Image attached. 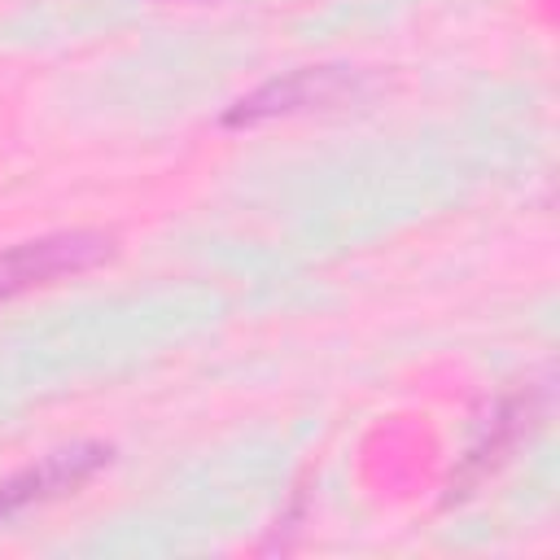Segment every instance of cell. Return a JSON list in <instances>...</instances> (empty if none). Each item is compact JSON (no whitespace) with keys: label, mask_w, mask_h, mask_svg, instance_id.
I'll list each match as a JSON object with an SVG mask.
<instances>
[{"label":"cell","mask_w":560,"mask_h":560,"mask_svg":"<svg viewBox=\"0 0 560 560\" xmlns=\"http://www.w3.org/2000/svg\"><path fill=\"white\" fill-rule=\"evenodd\" d=\"M114 254V236L105 232H52L39 241H18L0 249V302L92 271Z\"/></svg>","instance_id":"cell-1"},{"label":"cell","mask_w":560,"mask_h":560,"mask_svg":"<svg viewBox=\"0 0 560 560\" xmlns=\"http://www.w3.org/2000/svg\"><path fill=\"white\" fill-rule=\"evenodd\" d=\"M105 459H109V446H70V451L44 455L39 464L22 468L18 477H9L0 486V521H13L26 508H39V503H52L61 494H74Z\"/></svg>","instance_id":"cell-2"},{"label":"cell","mask_w":560,"mask_h":560,"mask_svg":"<svg viewBox=\"0 0 560 560\" xmlns=\"http://www.w3.org/2000/svg\"><path fill=\"white\" fill-rule=\"evenodd\" d=\"M350 92H354V79L341 74V70H298V74L276 79V83L258 88L254 96L236 101L223 122L228 127H245V122L276 118V114H298V109H311V105H337Z\"/></svg>","instance_id":"cell-3"}]
</instances>
